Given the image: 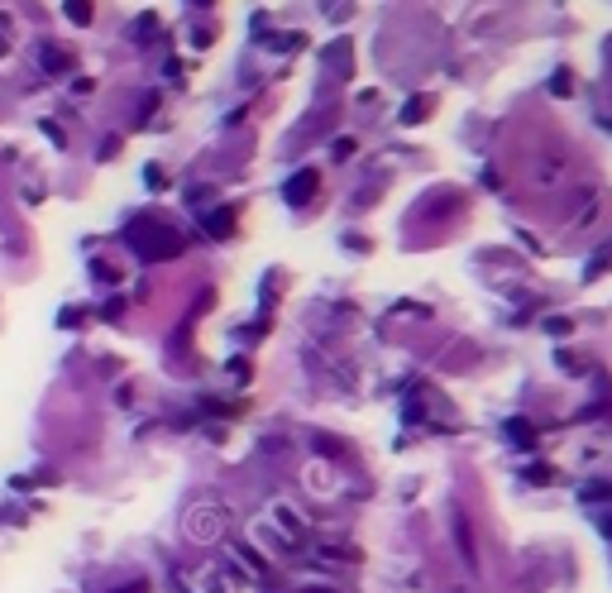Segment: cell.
Wrapping results in <instances>:
<instances>
[{"mask_svg": "<svg viewBox=\"0 0 612 593\" xmlns=\"http://www.w3.org/2000/svg\"><path fill=\"white\" fill-rule=\"evenodd\" d=\"M67 20H72V24H91V0H67Z\"/></svg>", "mask_w": 612, "mask_h": 593, "instance_id": "obj_3", "label": "cell"}, {"mask_svg": "<svg viewBox=\"0 0 612 593\" xmlns=\"http://www.w3.org/2000/svg\"><path fill=\"white\" fill-rule=\"evenodd\" d=\"M311 187H316V173L292 177V187H287V197H292V201H306V197H311Z\"/></svg>", "mask_w": 612, "mask_h": 593, "instance_id": "obj_2", "label": "cell"}, {"mask_svg": "<svg viewBox=\"0 0 612 593\" xmlns=\"http://www.w3.org/2000/svg\"><path fill=\"white\" fill-rule=\"evenodd\" d=\"M115 593H149V584L139 579V584H125V589H115Z\"/></svg>", "mask_w": 612, "mask_h": 593, "instance_id": "obj_4", "label": "cell"}, {"mask_svg": "<svg viewBox=\"0 0 612 593\" xmlns=\"http://www.w3.org/2000/svg\"><path fill=\"white\" fill-rule=\"evenodd\" d=\"M130 244L144 254V259H168V254H177V249H182V240H177L173 230H153V235H149V230H144V220L130 230Z\"/></svg>", "mask_w": 612, "mask_h": 593, "instance_id": "obj_1", "label": "cell"}, {"mask_svg": "<svg viewBox=\"0 0 612 593\" xmlns=\"http://www.w3.org/2000/svg\"><path fill=\"white\" fill-rule=\"evenodd\" d=\"M302 593H330V589H302Z\"/></svg>", "mask_w": 612, "mask_h": 593, "instance_id": "obj_5", "label": "cell"}]
</instances>
